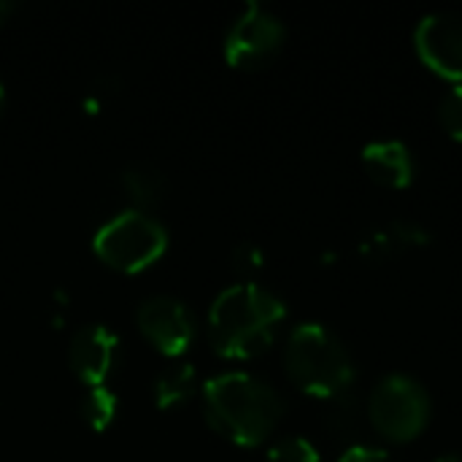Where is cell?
Masks as SVG:
<instances>
[{
    "label": "cell",
    "mask_w": 462,
    "mask_h": 462,
    "mask_svg": "<svg viewBox=\"0 0 462 462\" xmlns=\"http://www.w3.org/2000/svg\"><path fill=\"white\" fill-rule=\"evenodd\" d=\"M287 306L254 282L225 287L208 309L211 346L225 360H254L271 349Z\"/></svg>",
    "instance_id": "1"
},
{
    "label": "cell",
    "mask_w": 462,
    "mask_h": 462,
    "mask_svg": "<svg viewBox=\"0 0 462 462\" xmlns=\"http://www.w3.org/2000/svg\"><path fill=\"white\" fill-rule=\"evenodd\" d=\"M203 411L214 433L252 449L276 430L284 417V401L268 382L244 371H227L203 384Z\"/></svg>",
    "instance_id": "2"
},
{
    "label": "cell",
    "mask_w": 462,
    "mask_h": 462,
    "mask_svg": "<svg viewBox=\"0 0 462 462\" xmlns=\"http://www.w3.org/2000/svg\"><path fill=\"white\" fill-rule=\"evenodd\" d=\"M284 365L292 384L319 401H333L355 384V363L346 346L319 322H303L290 333Z\"/></svg>",
    "instance_id": "3"
},
{
    "label": "cell",
    "mask_w": 462,
    "mask_h": 462,
    "mask_svg": "<svg viewBox=\"0 0 462 462\" xmlns=\"http://www.w3.org/2000/svg\"><path fill=\"white\" fill-rule=\"evenodd\" d=\"M92 249L100 263L119 273H141L152 268L168 249V230L149 211H119L97 227Z\"/></svg>",
    "instance_id": "4"
},
{
    "label": "cell",
    "mask_w": 462,
    "mask_h": 462,
    "mask_svg": "<svg viewBox=\"0 0 462 462\" xmlns=\"http://www.w3.org/2000/svg\"><path fill=\"white\" fill-rule=\"evenodd\" d=\"M430 411L433 406L428 390L406 374L384 376L368 401L374 430L393 444H409L420 439L430 422Z\"/></svg>",
    "instance_id": "5"
},
{
    "label": "cell",
    "mask_w": 462,
    "mask_h": 462,
    "mask_svg": "<svg viewBox=\"0 0 462 462\" xmlns=\"http://www.w3.org/2000/svg\"><path fill=\"white\" fill-rule=\"evenodd\" d=\"M284 38L287 30L276 14H271L260 3H246L225 32L222 54L230 68L257 70L279 54Z\"/></svg>",
    "instance_id": "6"
},
{
    "label": "cell",
    "mask_w": 462,
    "mask_h": 462,
    "mask_svg": "<svg viewBox=\"0 0 462 462\" xmlns=\"http://www.w3.org/2000/svg\"><path fill=\"white\" fill-rule=\"evenodd\" d=\"M414 49L436 76L455 87L462 84V14L436 11L422 16L414 30Z\"/></svg>",
    "instance_id": "7"
},
{
    "label": "cell",
    "mask_w": 462,
    "mask_h": 462,
    "mask_svg": "<svg viewBox=\"0 0 462 462\" xmlns=\"http://www.w3.org/2000/svg\"><path fill=\"white\" fill-rule=\"evenodd\" d=\"M143 338L165 357L184 355L195 341V319L189 309L173 295H154L138 306L135 314Z\"/></svg>",
    "instance_id": "8"
},
{
    "label": "cell",
    "mask_w": 462,
    "mask_h": 462,
    "mask_svg": "<svg viewBox=\"0 0 462 462\" xmlns=\"http://www.w3.org/2000/svg\"><path fill=\"white\" fill-rule=\"evenodd\" d=\"M119 355V338L106 325H84L76 330L68 346V363L84 387H103L111 376Z\"/></svg>",
    "instance_id": "9"
},
{
    "label": "cell",
    "mask_w": 462,
    "mask_h": 462,
    "mask_svg": "<svg viewBox=\"0 0 462 462\" xmlns=\"http://www.w3.org/2000/svg\"><path fill=\"white\" fill-rule=\"evenodd\" d=\"M363 168L384 189H406L414 181V157L403 141H371L363 149Z\"/></svg>",
    "instance_id": "10"
},
{
    "label": "cell",
    "mask_w": 462,
    "mask_h": 462,
    "mask_svg": "<svg viewBox=\"0 0 462 462\" xmlns=\"http://www.w3.org/2000/svg\"><path fill=\"white\" fill-rule=\"evenodd\" d=\"M198 390V371L192 363H181V360H173L171 365H165L157 379H154V403L157 409L168 411V409H176L181 403H187Z\"/></svg>",
    "instance_id": "11"
},
{
    "label": "cell",
    "mask_w": 462,
    "mask_h": 462,
    "mask_svg": "<svg viewBox=\"0 0 462 462\" xmlns=\"http://www.w3.org/2000/svg\"><path fill=\"white\" fill-rule=\"evenodd\" d=\"M122 189L135 203V211H146L162 203L165 198V176L152 165H130L122 171Z\"/></svg>",
    "instance_id": "12"
},
{
    "label": "cell",
    "mask_w": 462,
    "mask_h": 462,
    "mask_svg": "<svg viewBox=\"0 0 462 462\" xmlns=\"http://www.w3.org/2000/svg\"><path fill=\"white\" fill-rule=\"evenodd\" d=\"M116 411H119V398L106 384L103 387H89L84 393V398H81V417L95 433L108 430L114 425V420H116Z\"/></svg>",
    "instance_id": "13"
},
{
    "label": "cell",
    "mask_w": 462,
    "mask_h": 462,
    "mask_svg": "<svg viewBox=\"0 0 462 462\" xmlns=\"http://www.w3.org/2000/svg\"><path fill=\"white\" fill-rule=\"evenodd\" d=\"M330 403V409L325 411V425H328V430L336 436H352V430L360 425V417H357V411H360V403L349 395V393H344V395H338V398H333V401H328Z\"/></svg>",
    "instance_id": "14"
},
{
    "label": "cell",
    "mask_w": 462,
    "mask_h": 462,
    "mask_svg": "<svg viewBox=\"0 0 462 462\" xmlns=\"http://www.w3.org/2000/svg\"><path fill=\"white\" fill-rule=\"evenodd\" d=\"M268 462H319V452L309 439L290 436L268 449Z\"/></svg>",
    "instance_id": "15"
},
{
    "label": "cell",
    "mask_w": 462,
    "mask_h": 462,
    "mask_svg": "<svg viewBox=\"0 0 462 462\" xmlns=\"http://www.w3.org/2000/svg\"><path fill=\"white\" fill-rule=\"evenodd\" d=\"M439 122L452 141L462 143V84L452 87L444 95V100L439 106Z\"/></svg>",
    "instance_id": "16"
},
{
    "label": "cell",
    "mask_w": 462,
    "mask_h": 462,
    "mask_svg": "<svg viewBox=\"0 0 462 462\" xmlns=\"http://www.w3.org/2000/svg\"><path fill=\"white\" fill-rule=\"evenodd\" d=\"M387 230L393 233V238L398 241V246H401L403 252H409V249H422V246L430 244V230L422 227L420 222H411V219L393 222Z\"/></svg>",
    "instance_id": "17"
},
{
    "label": "cell",
    "mask_w": 462,
    "mask_h": 462,
    "mask_svg": "<svg viewBox=\"0 0 462 462\" xmlns=\"http://www.w3.org/2000/svg\"><path fill=\"white\" fill-rule=\"evenodd\" d=\"M263 265H265V254H263V249L257 246V244H238L236 246V252H233V268L241 273V276H254V273H260L263 271Z\"/></svg>",
    "instance_id": "18"
},
{
    "label": "cell",
    "mask_w": 462,
    "mask_h": 462,
    "mask_svg": "<svg viewBox=\"0 0 462 462\" xmlns=\"http://www.w3.org/2000/svg\"><path fill=\"white\" fill-rule=\"evenodd\" d=\"M338 462H390V455L379 447H368V444H355L349 447Z\"/></svg>",
    "instance_id": "19"
},
{
    "label": "cell",
    "mask_w": 462,
    "mask_h": 462,
    "mask_svg": "<svg viewBox=\"0 0 462 462\" xmlns=\"http://www.w3.org/2000/svg\"><path fill=\"white\" fill-rule=\"evenodd\" d=\"M14 14V3L11 0H0V24Z\"/></svg>",
    "instance_id": "20"
},
{
    "label": "cell",
    "mask_w": 462,
    "mask_h": 462,
    "mask_svg": "<svg viewBox=\"0 0 462 462\" xmlns=\"http://www.w3.org/2000/svg\"><path fill=\"white\" fill-rule=\"evenodd\" d=\"M436 462H462L460 455H444V457H439Z\"/></svg>",
    "instance_id": "21"
},
{
    "label": "cell",
    "mask_w": 462,
    "mask_h": 462,
    "mask_svg": "<svg viewBox=\"0 0 462 462\" xmlns=\"http://www.w3.org/2000/svg\"><path fill=\"white\" fill-rule=\"evenodd\" d=\"M0 103H3V81H0Z\"/></svg>",
    "instance_id": "22"
}]
</instances>
